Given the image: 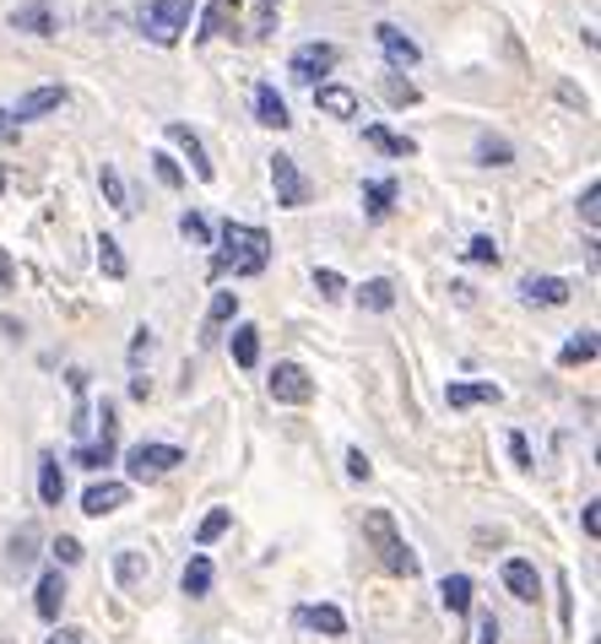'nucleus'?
Here are the masks:
<instances>
[{
	"mask_svg": "<svg viewBox=\"0 0 601 644\" xmlns=\"http://www.w3.org/2000/svg\"><path fill=\"white\" fill-rule=\"evenodd\" d=\"M211 239H217L211 277H260L272 266V234L255 222H223Z\"/></svg>",
	"mask_w": 601,
	"mask_h": 644,
	"instance_id": "nucleus-1",
	"label": "nucleus"
},
{
	"mask_svg": "<svg viewBox=\"0 0 601 644\" xmlns=\"http://www.w3.org/2000/svg\"><path fill=\"white\" fill-rule=\"evenodd\" d=\"M363 531H368V542H374V558L391 568V574H401V579H417V568H423V564H417V553L401 542L396 521H391L385 509H368V515H363Z\"/></svg>",
	"mask_w": 601,
	"mask_h": 644,
	"instance_id": "nucleus-2",
	"label": "nucleus"
},
{
	"mask_svg": "<svg viewBox=\"0 0 601 644\" xmlns=\"http://www.w3.org/2000/svg\"><path fill=\"white\" fill-rule=\"evenodd\" d=\"M179 466H185V449H179V444H158V439L136 444V449L125 455V472H130L136 483H162V477L179 472Z\"/></svg>",
	"mask_w": 601,
	"mask_h": 644,
	"instance_id": "nucleus-3",
	"label": "nucleus"
},
{
	"mask_svg": "<svg viewBox=\"0 0 601 644\" xmlns=\"http://www.w3.org/2000/svg\"><path fill=\"white\" fill-rule=\"evenodd\" d=\"M200 0H152L147 6V17H141V28H147V39L152 43H179V33L190 28V11H196Z\"/></svg>",
	"mask_w": 601,
	"mask_h": 644,
	"instance_id": "nucleus-4",
	"label": "nucleus"
},
{
	"mask_svg": "<svg viewBox=\"0 0 601 644\" xmlns=\"http://www.w3.org/2000/svg\"><path fill=\"white\" fill-rule=\"evenodd\" d=\"M336 60H342V49H336V43L309 39V43H298V49H293L287 71H293V81H298V87H321V77L336 66Z\"/></svg>",
	"mask_w": 601,
	"mask_h": 644,
	"instance_id": "nucleus-5",
	"label": "nucleus"
},
{
	"mask_svg": "<svg viewBox=\"0 0 601 644\" xmlns=\"http://www.w3.org/2000/svg\"><path fill=\"white\" fill-rule=\"evenodd\" d=\"M266 390H272V402H282V406L315 402V379H309V368H304V363H277V368H272V379H266Z\"/></svg>",
	"mask_w": 601,
	"mask_h": 644,
	"instance_id": "nucleus-6",
	"label": "nucleus"
},
{
	"mask_svg": "<svg viewBox=\"0 0 601 644\" xmlns=\"http://www.w3.org/2000/svg\"><path fill=\"white\" fill-rule=\"evenodd\" d=\"M272 190H277V201L287 206V211L309 206V179L298 174V162H293V152H277V158H272Z\"/></svg>",
	"mask_w": 601,
	"mask_h": 644,
	"instance_id": "nucleus-7",
	"label": "nucleus"
},
{
	"mask_svg": "<svg viewBox=\"0 0 601 644\" xmlns=\"http://www.w3.org/2000/svg\"><path fill=\"white\" fill-rule=\"evenodd\" d=\"M66 103H71V92H66V87H33V92H22V98H17L11 120L33 125V120H43V115H55V109H66Z\"/></svg>",
	"mask_w": 601,
	"mask_h": 644,
	"instance_id": "nucleus-8",
	"label": "nucleus"
},
{
	"mask_svg": "<svg viewBox=\"0 0 601 644\" xmlns=\"http://www.w3.org/2000/svg\"><path fill=\"white\" fill-rule=\"evenodd\" d=\"M374 39H380V49H385L391 71H406V66H417V60H423V49H417V43L406 39V33H401L396 22H380V28H374Z\"/></svg>",
	"mask_w": 601,
	"mask_h": 644,
	"instance_id": "nucleus-9",
	"label": "nucleus"
},
{
	"mask_svg": "<svg viewBox=\"0 0 601 644\" xmlns=\"http://www.w3.org/2000/svg\"><path fill=\"white\" fill-rule=\"evenodd\" d=\"M293 623H304V628H315L321 640H342V634H347V617H342V606H331V602L298 606V612H293Z\"/></svg>",
	"mask_w": 601,
	"mask_h": 644,
	"instance_id": "nucleus-10",
	"label": "nucleus"
},
{
	"mask_svg": "<svg viewBox=\"0 0 601 644\" xmlns=\"http://www.w3.org/2000/svg\"><path fill=\"white\" fill-rule=\"evenodd\" d=\"M115 579H120V591H147V579H152V558L141 553V547H120L115 553Z\"/></svg>",
	"mask_w": 601,
	"mask_h": 644,
	"instance_id": "nucleus-11",
	"label": "nucleus"
},
{
	"mask_svg": "<svg viewBox=\"0 0 601 644\" xmlns=\"http://www.w3.org/2000/svg\"><path fill=\"white\" fill-rule=\"evenodd\" d=\"M125 498H130V487L125 483H92L81 493V515H92V521H104V515H115Z\"/></svg>",
	"mask_w": 601,
	"mask_h": 644,
	"instance_id": "nucleus-12",
	"label": "nucleus"
},
{
	"mask_svg": "<svg viewBox=\"0 0 601 644\" xmlns=\"http://www.w3.org/2000/svg\"><path fill=\"white\" fill-rule=\"evenodd\" d=\"M255 120L266 125V130H287V125H293V115H287V98H282L272 81H260V87H255Z\"/></svg>",
	"mask_w": 601,
	"mask_h": 644,
	"instance_id": "nucleus-13",
	"label": "nucleus"
},
{
	"mask_svg": "<svg viewBox=\"0 0 601 644\" xmlns=\"http://www.w3.org/2000/svg\"><path fill=\"white\" fill-rule=\"evenodd\" d=\"M168 141H174V147H179V152L190 158V168H196V179H211V158H206V141H200V136L190 130V125H185V120H174V125H168Z\"/></svg>",
	"mask_w": 601,
	"mask_h": 644,
	"instance_id": "nucleus-14",
	"label": "nucleus"
},
{
	"mask_svg": "<svg viewBox=\"0 0 601 644\" xmlns=\"http://www.w3.org/2000/svg\"><path fill=\"white\" fill-rule=\"evenodd\" d=\"M504 591H510L515 602H536V596H542V574H536V564L510 558V564H504Z\"/></svg>",
	"mask_w": 601,
	"mask_h": 644,
	"instance_id": "nucleus-15",
	"label": "nucleus"
},
{
	"mask_svg": "<svg viewBox=\"0 0 601 644\" xmlns=\"http://www.w3.org/2000/svg\"><path fill=\"white\" fill-rule=\"evenodd\" d=\"M60 606H66V574H60V568H49V574H39L33 612H39L43 623H60Z\"/></svg>",
	"mask_w": 601,
	"mask_h": 644,
	"instance_id": "nucleus-16",
	"label": "nucleus"
},
{
	"mask_svg": "<svg viewBox=\"0 0 601 644\" xmlns=\"http://www.w3.org/2000/svg\"><path fill=\"white\" fill-rule=\"evenodd\" d=\"M444 402L455 406V412H466V406H499L504 390H499V385H466V379H461V385H444Z\"/></svg>",
	"mask_w": 601,
	"mask_h": 644,
	"instance_id": "nucleus-17",
	"label": "nucleus"
},
{
	"mask_svg": "<svg viewBox=\"0 0 601 644\" xmlns=\"http://www.w3.org/2000/svg\"><path fill=\"white\" fill-rule=\"evenodd\" d=\"M234 17H239V0H211V6H206V17H200V28H196V43L223 39Z\"/></svg>",
	"mask_w": 601,
	"mask_h": 644,
	"instance_id": "nucleus-18",
	"label": "nucleus"
},
{
	"mask_svg": "<svg viewBox=\"0 0 601 644\" xmlns=\"http://www.w3.org/2000/svg\"><path fill=\"white\" fill-rule=\"evenodd\" d=\"M521 298L525 304H548V309H559V304H569V283H563V277H525Z\"/></svg>",
	"mask_w": 601,
	"mask_h": 644,
	"instance_id": "nucleus-19",
	"label": "nucleus"
},
{
	"mask_svg": "<svg viewBox=\"0 0 601 644\" xmlns=\"http://www.w3.org/2000/svg\"><path fill=\"white\" fill-rule=\"evenodd\" d=\"M11 28H22V33H33V39H49V33H55V11H49V0H28V6H17Z\"/></svg>",
	"mask_w": 601,
	"mask_h": 644,
	"instance_id": "nucleus-20",
	"label": "nucleus"
},
{
	"mask_svg": "<svg viewBox=\"0 0 601 644\" xmlns=\"http://www.w3.org/2000/svg\"><path fill=\"white\" fill-rule=\"evenodd\" d=\"M363 141H368L374 152H391V158H417V141H412V136H396V130H385V125H363Z\"/></svg>",
	"mask_w": 601,
	"mask_h": 644,
	"instance_id": "nucleus-21",
	"label": "nucleus"
},
{
	"mask_svg": "<svg viewBox=\"0 0 601 644\" xmlns=\"http://www.w3.org/2000/svg\"><path fill=\"white\" fill-rule=\"evenodd\" d=\"M315 103H321V115H331V120H353V115H358V92H353V87H315Z\"/></svg>",
	"mask_w": 601,
	"mask_h": 644,
	"instance_id": "nucleus-22",
	"label": "nucleus"
},
{
	"mask_svg": "<svg viewBox=\"0 0 601 644\" xmlns=\"http://www.w3.org/2000/svg\"><path fill=\"white\" fill-rule=\"evenodd\" d=\"M440 602H444L450 617H466V612H472V579H466V574H444V579H440Z\"/></svg>",
	"mask_w": 601,
	"mask_h": 644,
	"instance_id": "nucleus-23",
	"label": "nucleus"
},
{
	"mask_svg": "<svg viewBox=\"0 0 601 644\" xmlns=\"http://www.w3.org/2000/svg\"><path fill=\"white\" fill-rule=\"evenodd\" d=\"M98 185H104V201L115 206L120 217H130V211H136V201H130V190H125V174L115 168V162H104V168H98Z\"/></svg>",
	"mask_w": 601,
	"mask_h": 644,
	"instance_id": "nucleus-24",
	"label": "nucleus"
},
{
	"mask_svg": "<svg viewBox=\"0 0 601 644\" xmlns=\"http://www.w3.org/2000/svg\"><path fill=\"white\" fill-rule=\"evenodd\" d=\"M391 304H396V283L391 277H368L358 287V309H368V315H385Z\"/></svg>",
	"mask_w": 601,
	"mask_h": 644,
	"instance_id": "nucleus-25",
	"label": "nucleus"
},
{
	"mask_svg": "<svg viewBox=\"0 0 601 644\" xmlns=\"http://www.w3.org/2000/svg\"><path fill=\"white\" fill-rule=\"evenodd\" d=\"M6 558H11V568H28L33 558H39V525H17L11 531V547H6Z\"/></svg>",
	"mask_w": 601,
	"mask_h": 644,
	"instance_id": "nucleus-26",
	"label": "nucleus"
},
{
	"mask_svg": "<svg viewBox=\"0 0 601 644\" xmlns=\"http://www.w3.org/2000/svg\"><path fill=\"white\" fill-rule=\"evenodd\" d=\"M228 347H234V363H239V368H255V363H260V330H255V325H239V330L228 336Z\"/></svg>",
	"mask_w": 601,
	"mask_h": 644,
	"instance_id": "nucleus-27",
	"label": "nucleus"
},
{
	"mask_svg": "<svg viewBox=\"0 0 601 644\" xmlns=\"http://www.w3.org/2000/svg\"><path fill=\"white\" fill-rule=\"evenodd\" d=\"M363 206H368V217H391L396 185H391V179H368V185H363Z\"/></svg>",
	"mask_w": 601,
	"mask_h": 644,
	"instance_id": "nucleus-28",
	"label": "nucleus"
},
{
	"mask_svg": "<svg viewBox=\"0 0 601 644\" xmlns=\"http://www.w3.org/2000/svg\"><path fill=\"white\" fill-rule=\"evenodd\" d=\"M477 162L482 168H510L515 162V147L504 136H477Z\"/></svg>",
	"mask_w": 601,
	"mask_h": 644,
	"instance_id": "nucleus-29",
	"label": "nucleus"
},
{
	"mask_svg": "<svg viewBox=\"0 0 601 644\" xmlns=\"http://www.w3.org/2000/svg\"><path fill=\"white\" fill-rule=\"evenodd\" d=\"M39 498L43 504H60V498H66V477H60V460H55V455L39 460Z\"/></svg>",
	"mask_w": 601,
	"mask_h": 644,
	"instance_id": "nucleus-30",
	"label": "nucleus"
},
{
	"mask_svg": "<svg viewBox=\"0 0 601 644\" xmlns=\"http://www.w3.org/2000/svg\"><path fill=\"white\" fill-rule=\"evenodd\" d=\"M179 585H185V596H190V602L211 596V558H190V564H185V579H179Z\"/></svg>",
	"mask_w": 601,
	"mask_h": 644,
	"instance_id": "nucleus-31",
	"label": "nucleus"
},
{
	"mask_svg": "<svg viewBox=\"0 0 601 644\" xmlns=\"http://www.w3.org/2000/svg\"><path fill=\"white\" fill-rule=\"evenodd\" d=\"M234 315H239V293H228V287H223V293L211 298V309H206V336H217Z\"/></svg>",
	"mask_w": 601,
	"mask_h": 644,
	"instance_id": "nucleus-32",
	"label": "nucleus"
},
{
	"mask_svg": "<svg viewBox=\"0 0 601 644\" xmlns=\"http://www.w3.org/2000/svg\"><path fill=\"white\" fill-rule=\"evenodd\" d=\"M98 266H104V277H115V283H120L125 271H130V266H125V249H120V239H109V234L98 239Z\"/></svg>",
	"mask_w": 601,
	"mask_h": 644,
	"instance_id": "nucleus-33",
	"label": "nucleus"
},
{
	"mask_svg": "<svg viewBox=\"0 0 601 644\" xmlns=\"http://www.w3.org/2000/svg\"><path fill=\"white\" fill-rule=\"evenodd\" d=\"M277 11H282V0H255V17H249V39H272V28H277Z\"/></svg>",
	"mask_w": 601,
	"mask_h": 644,
	"instance_id": "nucleus-34",
	"label": "nucleus"
},
{
	"mask_svg": "<svg viewBox=\"0 0 601 644\" xmlns=\"http://www.w3.org/2000/svg\"><path fill=\"white\" fill-rule=\"evenodd\" d=\"M77 466H87V472H98V466H115V439L81 444V449H77Z\"/></svg>",
	"mask_w": 601,
	"mask_h": 644,
	"instance_id": "nucleus-35",
	"label": "nucleus"
},
{
	"mask_svg": "<svg viewBox=\"0 0 601 644\" xmlns=\"http://www.w3.org/2000/svg\"><path fill=\"white\" fill-rule=\"evenodd\" d=\"M597 358V336L585 330V336H574V341H563V353H559V363L563 368H574V363H591Z\"/></svg>",
	"mask_w": 601,
	"mask_h": 644,
	"instance_id": "nucleus-36",
	"label": "nucleus"
},
{
	"mask_svg": "<svg viewBox=\"0 0 601 644\" xmlns=\"http://www.w3.org/2000/svg\"><path fill=\"white\" fill-rule=\"evenodd\" d=\"M152 347H158V336H152V330L141 325V330H136V341H130V374H141V368H147Z\"/></svg>",
	"mask_w": 601,
	"mask_h": 644,
	"instance_id": "nucleus-37",
	"label": "nucleus"
},
{
	"mask_svg": "<svg viewBox=\"0 0 601 644\" xmlns=\"http://www.w3.org/2000/svg\"><path fill=\"white\" fill-rule=\"evenodd\" d=\"M228 521H234V515H228V509H211V515H206V521H200L196 542H200V547H211V542H217V536H223V531H228Z\"/></svg>",
	"mask_w": 601,
	"mask_h": 644,
	"instance_id": "nucleus-38",
	"label": "nucleus"
},
{
	"mask_svg": "<svg viewBox=\"0 0 601 644\" xmlns=\"http://www.w3.org/2000/svg\"><path fill=\"white\" fill-rule=\"evenodd\" d=\"M385 98H391L396 109H406V103H417V87H412L406 77H396V71H391V77H385Z\"/></svg>",
	"mask_w": 601,
	"mask_h": 644,
	"instance_id": "nucleus-39",
	"label": "nucleus"
},
{
	"mask_svg": "<svg viewBox=\"0 0 601 644\" xmlns=\"http://www.w3.org/2000/svg\"><path fill=\"white\" fill-rule=\"evenodd\" d=\"M179 234L190 244H211V222H206L200 211H185V217H179Z\"/></svg>",
	"mask_w": 601,
	"mask_h": 644,
	"instance_id": "nucleus-40",
	"label": "nucleus"
},
{
	"mask_svg": "<svg viewBox=\"0 0 601 644\" xmlns=\"http://www.w3.org/2000/svg\"><path fill=\"white\" fill-rule=\"evenodd\" d=\"M49 553H55V564H60V568L81 564V542H77V536H55V547H49Z\"/></svg>",
	"mask_w": 601,
	"mask_h": 644,
	"instance_id": "nucleus-41",
	"label": "nucleus"
},
{
	"mask_svg": "<svg viewBox=\"0 0 601 644\" xmlns=\"http://www.w3.org/2000/svg\"><path fill=\"white\" fill-rule=\"evenodd\" d=\"M466 260H477V266H499V244L487 239V234H477V239L466 244Z\"/></svg>",
	"mask_w": 601,
	"mask_h": 644,
	"instance_id": "nucleus-42",
	"label": "nucleus"
},
{
	"mask_svg": "<svg viewBox=\"0 0 601 644\" xmlns=\"http://www.w3.org/2000/svg\"><path fill=\"white\" fill-rule=\"evenodd\" d=\"M601 185H585V196H580V217H585V228L597 234V222H601Z\"/></svg>",
	"mask_w": 601,
	"mask_h": 644,
	"instance_id": "nucleus-43",
	"label": "nucleus"
},
{
	"mask_svg": "<svg viewBox=\"0 0 601 644\" xmlns=\"http://www.w3.org/2000/svg\"><path fill=\"white\" fill-rule=\"evenodd\" d=\"M152 174H158V185H168V190H179V185H185V174H179V162L174 158H152Z\"/></svg>",
	"mask_w": 601,
	"mask_h": 644,
	"instance_id": "nucleus-44",
	"label": "nucleus"
},
{
	"mask_svg": "<svg viewBox=\"0 0 601 644\" xmlns=\"http://www.w3.org/2000/svg\"><path fill=\"white\" fill-rule=\"evenodd\" d=\"M315 287H321V298H342V293H347L342 271H331V266H325V271H315Z\"/></svg>",
	"mask_w": 601,
	"mask_h": 644,
	"instance_id": "nucleus-45",
	"label": "nucleus"
},
{
	"mask_svg": "<svg viewBox=\"0 0 601 644\" xmlns=\"http://www.w3.org/2000/svg\"><path fill=\"white\" fill-rule=\"evenodd\" d=\"M347 477H353V483H368V477H374V466H368L363 449H347Z\"/></svg>",
	"mask_w": 601,
	"mask_h": 644,
	"instance_id": "nucleus-46",
	"label": "nucleus"
},
{
	"mask_svg": "<svg viewBox=\"0 0 601 644\" xmlns=\"http://www.w3.org/2000/svg\"><path fill=\"white\" fill-rule=\"evenodd\" d=\"M499 640H504L499 617H493V612H482V617H477V644H499Z\"/></svg>",
	"mask_w": 601,
	"mask_h": 644,
	"instance_id": "nucleus-47",
	"label": "nucleus"
},
{
	"mask_svg": "<svg viewBox=\"0 0 601 644\" xmlns=\"http://www.w3.org/2000/svg\"><path fill=\"white\" fill-rule=\"evenodd\" d=\"M510 460H515V466H531V444H525V434H510Z\"/></svg>",
	"mask_w": 601,
	"mask_h": 644,
	"instance_id": "nucleus-48",
	"label": "nucleus"
},
{
	"mask_svg": "<svg viewBox=\"0 0 601 644\" xmlns=\"http://www.w3.org/2000/svg\"><path fill=\"white\" fill-rule=\"evenodd\" d=\"M130 396H136V402H147V396H152V374H147V368H141V374H130Z\"/></svg>",
	"mask_w": 601,
	"mask_h": 644,
	"instance_id": "nucleus-49",
	"label": "nucleus"
},
{
	"mask_svg": "<svg viewBox=\"0 0 601 644\" xmlns=\"http://www.w3.org/2000/svg\"><path fill=\"white\" fill-rule=\"evenodd\" d=\"M580 525H585V536H601V509H597V504H585V509H580Z\"/></svg>",
	"mask_w": 601,
	"mask_h": 644,
	"instance_id": "nucleus-50",
	"label": "nucleus"
},
{
	"mask_svg": "<svg viewBox=\"0 0 601 644\" xmlns=\"http://www.w3.org/2000/svg\"><path fill=\"white\" fill-rule=\"evenodd\" d=\"M49 644H87V640H81L77 628H55V634H49Z\"/></svg>",
	"mask_w": 601,
	"mask_h": 644,
	"instance_id": "nucleus-51",
	"label": "nucleus"
},
{
	"mask_svg": "<svg viewBox=\"0 0 601 644\" xmlns=\"http://www.w3.org/2000/svg\"><path fill=\"white\" fill-rule=\"evenodd\" d=\"M17 136V120H11V109H0V141H11Z\"/></svg>",
	"mask_w": 601,
	"mask_h": 644,
	"instance_id": "nucleus-52",
	"label": "nucleus"
},
{
	"mask_svg": "<svg viewBox=\"0 0 601 644\" xmlns=\"http://www.w3.org/2000/svg\"><path fill=\"white\" fill-rule=\"evenodd\" d=\"M17 277H11V260H6V249H0V287H11Z\"/></svg>",
	"mask_w": 601,
	"mask_h": 644,
	"instance_id": "nucleus-53",
	"label": "nucleus"
},
{
	"mask_svg": "<svg viewBox=\"0 0 601 644\" xmlns=\"http://www.w3.org/2000/svg\"><path fill=\"white\" fill-rule=\"evenodd\" d=\"M0 644H11V640H0Z\"/></svg>",
	"mask_w": 601,
	"mask_h": 644,
	"instance_id": "nucleus-54",
	"label": "nucleus"
}]
</instances>
